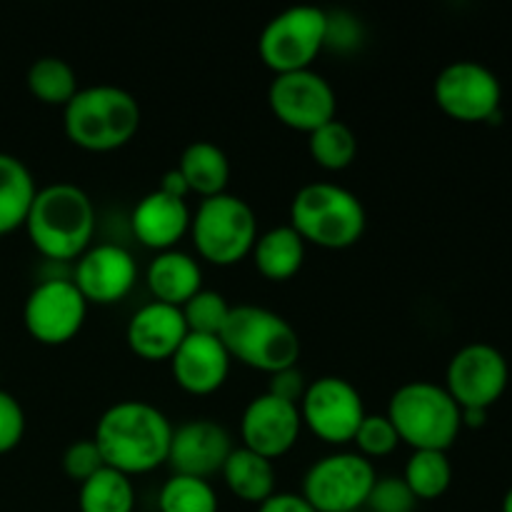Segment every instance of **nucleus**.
Here are the masks:
<instances>
[{
	"label": "nucleus",
	"mask_w": 512,
	"mask_h": 512,
	"mask_svg": "<svg viewBox=\"0 0 512 512\" xmlns=\"http://www.w3.org/2000/svg\"><path fill=\"white\" fill-rule=\"evenodd\" d=\"M378 480L373 460L350 450L323 455L303 478V498L315 512H358Z\"/></svg>",
	"instance_id": "9"
},
{
	"label": "nucleus",
	"mask_w": 512,
	"mask_h": 512,
	"mask_svg": "<svg viewBox=\"0 0 512 512\" xmlns=\"http://www.w3.org/2000/svg\"><path fill=\"white\" fill-rule=\"evenodd\" d=\"M63 128L73 145L93 153L123 148L140 128V103L113 83L80 88L63 108Z\"/></svg>",
	"instance_id": "3"
},
{
	"label": "nucleus",
	"mask_w": 512,
	"mask_h": 512,
	"mask_svg": "<svg viewBox=\"0 0 512 512\" xmlns=\"http://www.w3.org/2000/svg\"><path fill=\"white\" fill-rule=\"evenodd\" d=\"M160 512H218V493L210 480L173 473L158 493Z\"/></svg>",
	"instance_id": "30"
},
{
	"label": "nucleus",
	"mask_w": 512,
	"mask_h": 512,
	"mask_svg": "<svg viewBox=\"0 0 512 512\" xmlns=\"http://www.w3.org/2000/svg\"><path fill=\"white\" fill-rule=\"evenodd\" d=\"M223 478L230 493L238 495L245 503L260 505L275 493V465L265 455L253 453L245 445L233 448L223 465Z\"/></svg>",
	"instance_id": "23"
},
{
	"label": "nucleus",
	"mask_w": 512,
	"mask_h": 512,
	"mask_svg": "<svg viewBox=\"0 0 512 512\" xmlns=\"http://www.w3.org/2000/svg\"><path fill=\"white\" fill-rule=\"evenodd\" d=\"M185 335H188V325H185L183 310L178 305L160 303V300L140 305L130 315L128 328H125L130 350L145 360H170Z\"/></svg>",
	"instance_id": "19"
},
{
	"label": "nucleus",
	"mask_w": 512,
	"mask_h": 512,
	"mask_svg": "<svg viewBox=\"0 0 512 512\" xmlns=\"http://www.w3.org/2000/svg\"><path fill=\"white\" fill-rule=\"evenodd\" d=\"M360 40L358 20L348 13H328V35H325V48L333 45L338 50H353Z\"/></svg>",
	"instance_id": "37"
},
{
	"label": "nucleus",
	"mask_w": 512,
	"mask_h": 512,
	"mask_svg": "<svg viewBox=\"0 0 512 512\" xmlns=\"http://www.w3.org/2000/svg\"><path fill=\"white\" fill-rule=\"evenodd\" d=\"M355 443H358L360 455H388L398 448L400 438L395 425L390 423V418L385 413H365L363 423H360L358 433H355Z\"/></svg>",
	"instance_id": "33"
},
{
	"label": "nucleus",
	"mask_w": 512,
	"mask_h": 512,
	"mask_svg": "<svg viewBox=\"0 0 512 512\" xmlns=\"http://www.w3.org/2000/svg\"><path fill=\"white\" fill-rule=\"evenodd\" d=\"M100 468H105V460L93 438H80L65 448L63 470L75 483H83L90 475L98 473Z\"/></svg>",
	"instance_id": "34"
},
{
	"label": "nucleus",
	"mask_w": 512,
	"mask_h": 512,
	"mask_svg": "<svg viewBox=\"0 0 512 512\" xmlns=\"http://www.w3.org/2000/svg\"><path fill=\"white\" fill-rule=\"evenodd\" d=\"M190 213L188 200L175 198V195L163 193V190H150L148 195L135 203L130 225L133 233L145 248L153 250H170L175 248L180 238L190 230Z\"/></svg>",
	"instance_id": "20"
},
{
	"label": "nucleus",
	"mask_w": 512,
	"mask_h": 512,
	"mask_svg": "<svg viewBox=\"0 0 512 512\" xmlns=\"http://www.w3.org/2000/svg\"><path fill=\"white\" fill-rule=\"evenodd\" d=\"M220 340L228 348L230 358L268 375L288 365H298L300 358L298 330L290 320L265 305H233L220 330Z\"/></svg>",
	"instance_id": "5"
},
{
	"label": "nucleus",
	"mask_w": 512,
	"mask_h": 512,
	"mask_svg": "<svg viewBox=\"0 0 512 512\" xmlns=\"http://www.w3.org/2000/svg\"><path fill=\"white\" fill-rule=\"evenodd\" d=\"M485 418H488V410L485 408H460V420L468 428H480L485 423Z\"/></svg>",
	"instance_id": "40"
},
{
	"label": "nucleus",
	"mask_w": 512,
	"mask_h": 512,
	"mask_svg": "<svg viewBox=\"0 0 512 512\" xmlns=\"http://www.w3.org/2000/svg\"><path fill=\"white\" fill-rule=\"evenodd\" d=\"M25 83L40 103L63 105V108L80 90L73 65L58 55H43V58L33 60L28 75H25Z\"/></svg>",
	"instance_id": "27"
},
{
	"label": "nucleus",
	"mask_w": 512,
	"mask_h": 512,
	"mask_svg": "<svg viewBox=\"0 0 512 512\" xmlns=\"http://www.w3.org/2000/svg\"><path fill=\"white\" fill-rule=\"evenodd\" d=\"M160 190H163V193L175 195V198H188L190 193L188 183H185V178L180 175L178 168L168 170V173L163 175V180H160Z\"/></svg>",
	"instance_id": "39"
},
{
	"label": "nucleus",
	"mask_w": 512,
	"mask_h": 512,
	"mask_svg": "<svg viewBox=\"0 0 512 512\" xmlns=\"http://www.w3.org/2000/svg\"><path fill=\"white\" fill-rule=\"evenodd\" d=\"M190 235L200 258L213 265L240 263L258 240V215L240 195L220 193L200 200L190 218Z\"/></svg>",
	"instance_id": "7"
},
{
	"label": "nucleus",
	"mask_w": 512,
	"mask_h": 512,
	"mask_svg": "<svg viewBox=\"0 0 512 512\" xmlns=\"http://www.w3.org/2000/svg\"><path fill=\"white\" fill-rule=\"evenodd\" d=\"M435 103L450 118L463 123L493 120L500 110L503 88L490 68L475 60H455L438 73L433 83Z\"/></svg>",
	"instance_id": "12"
},
{
	"label": "nucleus",
	"mask_w": 512,
	"mask_h": 512,
	"mask_svg": "<svg viewBox=\"0 0 512 512\" xmlns=\"http://www.w3.org/2000/svg\"><path fill=\"white\" fill-rule=\"evenodd\" d=\"M403 480L418 500L440 498L453 480L448 450H413L403 468Z\"/></svg>",
	"instance_id": "28"
},
{
	"label": "nucleus",
	"mask_w": 512,
	"mask_h": 512,
	"mask_svg": "<svg viewBox=\"0 0 512 512\" xmlns=\"http://www.w3.org/2000/svg\"><path fill=\"white\" fill-rule=\"evenodd\" d=\"M78 508L80 512H133V478L105 465V468H100L98 473L80 483Z\"/></svg>",
	"instance_id": "26"
},
{
	"label": "nucleus",
	"mask_w": 512,
	"mask_h": 512,
	"mask_svg": "<svg viewBox=\"0 0 512 512\" xmlns=\"http://www.w3.org/2000/svg\"><path fill=\"white\" fill-rule=\"evenodd\" d=\"M503 512H512V488L505 493V498H503Z\"/></svg>",
	"instance_id": "41"
},
{
	"label": "nucleus",
	"mask_w": 512,
	"mask_h": 512,
	"mask_svg": "<svg viewBox=\"0 0 512 512\" xmlns=\"http://www.w3.org/2000/svg\"><path fill=\"white\" fill-rule=\"evenodd\" d=\"M328 35V10L300 3L280 10L265 23L258 40V53L270 70L290 73L313 65Z\"/></svg>",
	"instance_id": "8"
},
{
	"label": "nucleus",
	"mask_w": 512,
	"mask_h": 512,
	"mask_svg": "<svg viewBox=\"0 0 512 512\" xmlns=\"http://www.w3.org/2000/svg\"><path fill=\"white\" fill-rule=\"evenodd\" d=\"M300 418L325 443H350L365 418L363 395L350 380L323 375L308 383L300 400Z\"/></svg>",
	"instance_id": "11"
},
{
	"label": "nucleus",
	"mask_w": 512,
	"mask_h": 512,
	"mask_svg": "<svg viewBox=\"0 0 512 512\" xmlns=\"http://www.w3.org/2000/svg\"><path fill=\"white\" fill-rule=\"evenodd\" d=\"M268 103L280 123L303 133L330 123L338 110L333 85L313 68L275 75L268 88Z\"/></svg>",
	"instance_id": "13"
},
{
	"label": "nucleus",
	"mask_w": 512,
	"mask_h": 512,
	"mask_svg": "<svg viewBox=\"0 0 512 512\" xmlns=\"http://www.w3.org/2000/svg\"><path fill=\"white\" fill-rule=\"evenodd\" d=\"M253 258L260 273L270 280H288L303 268L305 240L293 225H275L258 235L253 245Z\"/></svg>",
	"instance_id": "25"
},
{
	"label": "nucleus",
	"mask_w": 512,
	"mask_h": 512,
	"mask_svg": "<svg viewBox=\"0 0 512 512\" xmlns=\"http://www.w3.org/2000/svg\"><path fill=\"white\" fill-rule=\"evenodd\" d=\"M38 185L20 158L0 153V235L23 228Z\"/></svg>",
	"instance_id": "24"
},
{
	"label": "nucleus",
	"mask_w": 512,
	"mask_h": 512,
	"mask_svg": "<svg viewBox=\"0 0 512 512\" xmlns=\"http://www.w3.org/2000/svg\"><path fill=\"white\" fill-rule=\"evenodd\" d=\"M173 423L148 400H118L103 410L95 425V445L108 468L125 475L150 473L168 463Z\"/></svg>",
	"instance_id": "1"
},
{
	"label": "nucleus",
	"mask_w": 512,
	"mask_h": 512,
	"mask_svg": "<svg viewBox=\"0 0 512 512\" xmlns=\"http://www.w3.org/2000/svg\"><path fill=\"white\" fill-rule=\"evenodd\" d=\"M145 280L155 300L183 308L198 290H203V268L185 250H160L148 263Z\"/></svg>",
	"instance_id": "21"
},
{
	"label": "nucleus",
	"mask_w": 512,
	"mask_h": 512,
	"mask_svg": "<svg viewBox=\"0 0 512 512\" xmlns=\"http://www.w3.org/2000/svg\"><path fill=\"white\" fill-rule=\"evenodd\" d=\"M178 170L188 183L190 193L210 198V195L225 193L228 188L230 158L213 140H193L180 153Z\"/></svg>",
	"instance_id": "22"
},
{
	"label": "nucleus",
	"mask_w": 512,
	"mask_h": 512,
	"mask_svg": "<svg viewBox=\"0 0 512 512\" xmlns=\"http://www.w3.org/2000/svg\"><path fill=\"white\" fill-rule=\"evenodd\" d=\"M303 418L300 405L275 398L273 393H260L245 405L240 418V438L243 445L253 453L275 460L288 453L300 438Z\"/></svg>",
	"instance_id": "16"
},
{
	"label": "nucleus",
	"mask_w": 512,
	"mask_h": 512,
	"mask_svg": "<svg viewBox=\"0 0 512 512\" xmlns=\"http://www.w3.org/2000/svg\"><path fill=\"white\" fill-rule=\"evenodd\" d=\"M385 415L398 430L400 443H408L413 450H448L463 428L460 405L445 385L430 380L400 385L390 395Z\"/></svg>",
	"instance_id": "6"
},
{
	"label": "nucleus",
	"mask_w": 512,
	"mask_h": 512,
	"mask_svg": "<svg viewBox=\"0 0 512 512\" xmlns=\"http://www.w3.org/2000/svg\"><path fill=\"white\" fill-rule=\"evenodd\" d=\"M88 305L73 278L50 275L40 280L25 298L23 323L38 343L63 345L80 333Z\"/></svg>",
	"instance_id": "10"
},
{
	"label": "nucleus",
	"mask_w": 512,
	"mask_h": 512,
	"mask_svg": "<svg viewBox=\"0 0 512 512\" xmlns=\"http://www.w3.org/2000/svg\"><path fill=\"white\" fill-rule=\"evenodd\" d=\"M230 308L223 293L218 290H198L188 303L183 305V318L188 325V333H200V335H220L225 320H228Z\"/></svg>",
	"instance_id": "31"
},
{
	"label": "nucleus",
	"mask_w": 512,
	"mask_h": 512,
	"mask_svg": "<svg viewBox=\"0 0 512 512\" xmlns=\"http://www.w3.org/2000/svg\"><path fill=\"white\" fill-rule=\"evenodd\" d=\"M23 228L43 258L68 263L93 245L95 203L80 185L50 183L38 188Z\"/></svg>",
	"instance_id": "2"
},
{
	"label": "nucleus",
	"mask_w": 512,
	"mask_h": 512,
	"mask_svg": "<svg viewBox=\"0 0 512 512\" xmlns=\"http://www.w3.org/2000/svg\"><path fill=\"white\" fill-rule=\"evenodd\" d=\"M365 205L345 185L315 180L305 183L290 200V225L305 243L328 250L350 248L365 233Z\"/></svg>",
	"instance_id": "4"
},
{
	"label": "nucleus",
	"mask_w": 512,
	"mask_h": 512,
	"mask_svg": "<svg viewBox=\"0 0 512 512\" xmlns=\"http://www.w3.org/2000/svg\"><path fill=\"white\" fill-rule=\"evenodd\" d=\"M233 448V438L223 423L213 418H190L173 425L168 465L178 475L208 480L210 475L223 470Z\"/></svg>",
	"instance_id": "17"
},
{
	"label": "nucleus",
	"mask_w": 512,
	"mask_h": 512,
	"mask_svg": "<svg viewBox=\"0 0 512 512\" xmlns=\"http://www.w3.org/2000/svg\"><path fill=\"white\" fill-rule=\"evenodd\" d=\"M418 498L405 485L403 475H378L365 508L370 512H413Z\"/></svg>",
	"instance_id": "32"
},
{
	"label": "nucleus",
	"mask_w": 512,
	"mask_h": 512,
	"mask_svg": "<svg viewBox=\"0 0 512 512\" xmlns=\"http://www.w3.org/2000/svg\"><path fill=\"white\" fill-rule=\"evenodd\" d=\"M308 150L318 165L328 170H343L358 155V135L343 120L333 118L308 133Z\"/></svg>",
	"instance_id": "29"
},
{
	"label": "nucleus",
	"mask_w": 512,
	"mask_h": 512,
	"mask_svg": "<svg viewBox=\"0 0 512 512\" xmlns=\"http://www.w3.org/2000/svg\"><path fill=\"white\" fill-rule=\"evenodd\" d=\"M508 360L488 343H470L450 358L445 370V390L460 408H485L508 388Z\"/></svg>",
	"instance_id": "14"
},
{
	"label": "nucleus",
	"mask_w": 512,
	"mask_h": 512,
	"mask_svg": "<svg viewBox=\"0 0 512 512\" xmlns=\"http://www.w3.org/2000/svg\"><path fill=\"white\" fill-rule=\"evenodd\" d=\"M70 278L88 303L110 305L133 290L138 280V263L123 245L93 243L75 258Z\"/></svg>",
	"instance_id": "15"
},
{
	"label": "nucleus",
	"mask_w": 512,
	"mask_h": 512,
	"mask_svg": "<svg viewBox=\"0 0 512 512\" xmlns=\"http://www.w3.org/2000/svg\"><path fill=\"white\" fill-rule=\"evenodd\" d=\"M228 348L220 335L188 333L170 358L175 383L193 395H208L223 388L230 373Z\"/></svg>",
	"instance_id": "18"
},
{
	"label": "nucleus",
	"mask_w": 512,
	"mask_h": 512,
	"mask_svg": "<svg viewBox=\"0 0 512 512\" xmlns=\"http://www.w3.org/2000/svg\"><path fill=\"white\" fill-rule=\"evenodd\" d=\"M305 390H308V380H305V373L298 365H288V368H280L275 373H270L268 393H273L275 398H283L288 403L300 405Z\"/></svg>",
	"instance_id": "36"
},
{
	"label": "nucleus",
	"mask_w": 512,
	"mask_h": 512,
	"mask_svg": "<svg viewBox=\"0 0 512 512\" xmlns=\"http://www.w3.org/2000/svg\"><path fill=\"white\" fill-rule=\"evenodd\" d=\"M25 435V410L15 395L0 390V455L20 445Z\"/></svg>",
	"instance_id": "35"
},
{
	"label": "nucleus",
	"mask_w": 512,
	"mask_h": 512,
	"mask_svg": "<svg viewBox=\"0 0 512 512\" xmlns=\"http://www.w3.org/2000/svg\"><path fill=\"white\" fill-rule=\"evenodd\" d=\"M258 512H315L300 493H278L275 490L268 500L258 505Z\"/></svg>",
	"instance_id": "38"
}]
</instances>
